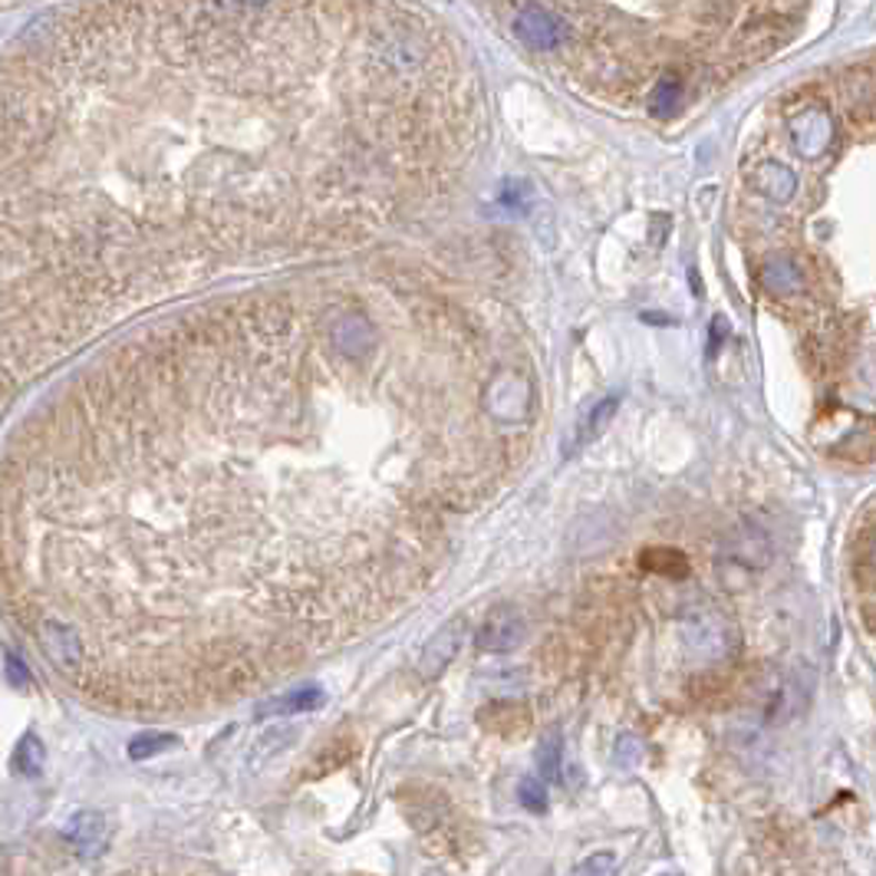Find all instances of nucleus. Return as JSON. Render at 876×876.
<instances>
[{
  "label": "nucleus",
  "instance_id": "obj_9",
  "mask_svg": "<svg viewBox=\"0 0 876 876\" xmlns=\"http://www.w3.org/2000/svg\"><path fill=\"white\" fill-rule=\"evenodd\" d=\"M63 837L80 857L93 860L102 854V844H105V817L99 810H80L67 820Z\"/></svg>",
  "mask_w": 876,
  "mask_h": 876
},
{
  "label": "nucleus",
  "instance_id": "obj_20",
  "mask_svg": "<svg viewBox=\"0 0 876 876\" xmlns=\"http://www.w3.org/2000/svg\"><path fill=\"white\" fill-rule=\"evenodd\" d=\"M517 797H521V804H524L527 810H534V814H544V810H547V787H544V781L534 778V775L521 778Z\"/></svg>",
  "mask_w": 876,
  "mask_h": 876
},
{
  "label": "nucleus",
  "instance_id": "obj_13",
  "mask_svg": "<svg viewBox=\"0 0 876 876\" xmlns=\"http://www.w3.org/2000/svg\"><path fill=\"white\" fill-rule=\"evenodd\" d=\"M762 284L772 293H781V296H784V293H794L801 288V271H797V264H794L791 258H775V261L765 264Z\"/></svg>",
  "mask_w": 876,
  "mask_h": 876
},
{
  "label": "nucleus",
  "instance_id": "obj_18",
  "mask_svg": "<svg viewBox=\"0 0 876 876\" xmlns=\"http://www.w3.org/2000/svg\"><path fill=\"white\" fill-rule=\"evenodd\" d=\"M616 405H620V395H606L603 402H596L593 405V412L586 415L584 429H581V435H577V445H586V442H593L606 425H610V419H613V412H616Z\"/></svg>",
  "mask_w": 876,
  "mask_h": 876
},
{
  "label": "nucleus",
  "instance_id": "obj_16",
  "mask_svg": "<svg viewBox=\"0 0 876 876\" xmlns=\"http://www.w3.org/2000/svg\"><path fill=\"white\" fill-rule=\"evenodd\" d=\"M561 762H564V738H561V732H547L544 742L537 745V772H541V781L561 778Z\"/></svg>",
  "mask_w": 876,
  "mask_h": 876
},
{
  "label": "nucleus",
  "instance_id": "obj_21",
  "mask_svg": "<svg viewBox=\"0 0 876 876\" xmlns=\"http://www.w3.org/2000/svg\"><path fill=\"white\" fill-rule=\"evenodd\" d=\"M613 864H616V857L610 850H600V854H590L586 860H581L567 876H606L613 874Z\"/></svg>",
  "mask_w": 876,
  "mask_h": 876
},
{
  "label": "nucleus",
  "instance_id": "obj_25",
  "mask_svg": "<svg viewBox=\"0 0 876 876\" xmlns=\"http://www.w3.org/2000/svg\"><path fill=\"white\" fill-rule=\"evenodd\" d=\"M663 876H679V874H663Z\"/></svg>",
  "mask_w": 876,
  "mask_h": 876
},
{
  "label": "nucleus",
  "instance_id": "obj_1",
  "mask_svg": "<svg viewBox=\"0 0 876 876\" xmlns=\"http://www.w3.org/2000/svg\"><path fill=\"white\" fill-rule=\"evenodd\" d=\"M380 350L356 296L300 278L152 323L47 399L0 452V603L43 659L169 712L356 630L336 445Z\"/></svg>",
  "mask_w": 876,
  "mask_h": 876
},
{
  "label": "nucleus",
  "instance_id": "obj_2",
  "mask_svg": "<svg viewBox=\"0 0 876 876\" xmlns=\"http://www.w3.org/2000/svg\"><path fill=\"white\" fill-rule=\"evenodd\" d=\"M682 640L688 653H695L698 659H725L738 643L735 626L708 606L688 613V620L682 623Z\"/></svg>",
  "mask_w": 876,
  "mask_h": 876
},
{
  "label": "nucleus",
  "instance_id": "obj_8",
  "mask_svg": "<svg viewBox=\"0 0 876 876\" xmlns=\"http://www.w3.org/2000/svg\"><path fill=\"white\" fill-rule=\"evenodd\" d=\"M462 636H465L462 623H449V626H442V630L429 640V646L422 650V659H419L422 679H439V676L445 673V666H449V663L459 656V650H462Z\"/></svg>",
  "mask_w": 876,
  "mask_h": 876
},
{
  "label": "nucleus",
  "instance_id": "obj_24",
  "mask_svg": "<svg viewBox=\"0 0 876 876\" xmlns=\"http://www.w3.org/2000/svg\"><path fill=\"white\" fill-rule=\"evenodd\" d=\"M7 673H10V679L17 682V685H23L27 682V669L13 659V656H7Z\"/></svg>",
  "mask_w": 876,
  "mask_h": 876
},
{
  "label": "nucleus",
  "instance_id": "obj_5",
  "mask_svg": "<svg viewBox=\"0 0 876 876\" xmlns=\"http://www.w3.org/2000/svg\"><path fill=\"white\" fill-rule=\"evenodd\" d=\"M524 636H527L524 613L514 606H497L479 626V650L482 653H511L524 643Z\"/></svg>",
  "mask_w": 876,
  "mask_h": 876
},
{
  "label": "nucleus",
  "instance_id": "obj_12",
  "mask_svg": "<svg viewBox=\"0 0 876 876\" xmlns=\"http://www.w3.org/2000/svg\"><path fill=\"white\" fill-rule=\"evenodd\" d=\"M755 182H758V189L772 198V201H791L794 189H797V175H794L787 165H781V162H765V165L758 169Z\"/></svg>",
  "mask_w": 876,
  "mask_h": 876
},
{
  "label": "nucleus",
  "instance_id": "obj_19",
  "mask_svg": "<svg viewBox=\"0 0 876 876\" xmlns=\"http://www.w3.org/2000/svg\"><path fill=\"white\" fill-rule=\"evenodd\" d=\"M175 745H179L175 735H139V738L129 742V758L145 762V758H152V755H159V752H169V748H175Z\"/></svg>",
  "mask_w": 876,
  "mask_h": 876
},
{
  "label": "nucleus",
  "instance_id": "obj_17",
  "mask_svg": "<svg viewBox=\"0 0 876 876\" xmlns=\"http://www.w3.org/2000/svg\"><path fill=\"white\" fill-rule=\"evenodd\" d=\"M353 758V745L343 738H336L333 745H326L313 762H310V772H306V778H320V775H326V772H333V768H343L346 762Z\"/></svg>",
  "mask_w": 876,
  "mask_h": 876
},
{
  "label": "nucleus",
  "instance_id": "obj_14",
  "mask_svg": "<svg viewBox=\"0 0 876 876\" xmlns=\"http://www.w3.org/2000/svg\"><path fill=\"white\" fill-rule=\"evenodd\" d=\"M47 765V748L37 735H23L17 752H13V768L23 775V778H37Z\"/></svg>",
  "mask_w": 876,
  "mask_h": 876
},
{
  "label": "nucleus",
  "instance_id": "obj_26",
  "mask_svg": "<svg viewBox=\"0 0 876 876\" xmlns=\"http://www.w3.org/2000/svg\"><path fill=\"white\" fill-rule=\"evenodd\" d=\"M874 557H876V551H874Z\"/></svg>",
  "mask_w": 876,
  "mask_h": 876
},
{
  "label": "nucleus",
  "instance_id": "obj_6",
  "mask_svg": "<svg viewBox=\"0 0 876 876\" xmlns=\"http://www.w3.org/2000/svg\"><path fill=\"white\" fill-rule=\"evenodd\" d=\"M485 405L497 422H524L531 412V383L517 373H501L487 386Z\"/></svg>",
  "mask_w": 876,
  "mask_h": 876
},
{
  "label": "nucleus",
  "instance_id": "obj_3",
  "mask_svg": "<svg viewBox=\"0 0 876 876\" xmlns=\"http://www.w3.org/2000/svg\"><path fill=\"white\" fill-rule=\"evenodd\" d=\"M514 33L531 50H557L567 37L564 20L544 3H517L514 7Z\"/></svg>",
  "mask_w": 876,
  "mask_h": 876
},
{
  "label": "nucleus",
  "instance_id": "obj_11",
  "mask_svg": "<svg viewBox=\"0 0 876 876\" xmlns=\"http://www.w3.org/2000/svg\"><path fill=\"white\" fill-rule=\"evenodd\" d=\"M640 567L650 574H659V577H673V581L688 577V557L682 551H673V547H650L640 557Z\"/></svg>",
  "mask_w": 876,
  "mask_h": 876
},
{
  "label": "nucleus",
  "instance_id": "obj_7",
  "mask_svg": "<svg viewBox=\"0 0 876 876\" xmlns=\"http://www.w3.org/2000/svg\"><path fill=\"white\" fill-rule=\"evenodd\" d=\"M791 139L797 155L804 159H820L830 142H834V122L827 115V109L820 105H804L794 119H791Z\"/></svg>",
  "mask_w": 876,
  "mask_h": 876
},
{
  "label": "nucleus",
  "instance_id": "obj_4",
  "mask_svg": "<svg viewBox=\"0 0 876 876\" xmlns=\"http://www.w3.org/2000/svg\"><path fill=\"white\" fill-rule=\"evenodd\" d=\"M722 561L735 571H748V574H758L772 564V537L755 527V524H742L735 534L725 537V551H722Z\"/></svg>",
  "mask_w": 876,
  "mask_h": 876
},
{
  "label": "nucleus",
  "instance_id": "obj_10",
  "mask_svg": "<svg viewBox=\"0 0 876 876\" xmlns=\"http://www.w3.org/2000/svg\"><path fill=\"white\" fill-rule=\"evenodd\" d=\"M682 99H685V83H682L679 73H663L656 80V87L650 90V112L656 119H669V115H676Z\"/></svg>",
  "mask_w": 876,
  "mask_h": 876
},
{
  "label": "nucleus",
  "instance_id": "obj_23",
  "mask_svg": "<svg viewBox=\"0 0 876 876\" xmlns=\"http://www.w3.org/2000/svg\"><path fill=\"white\" fill-rule=\"evenodd\" d=\"M728 333V323L725 320H712V343H708V356H715V350L722 346V336Z\"/></svg>",
  "mask_w": 876,
  "mask_h": 876
},
{
  "label": "nucleus",
  "instance_id": "obj_22",
  "mask_svg": "<svg viewBox=\"0 0 876 876\" xmlns=\"http://www.w3.org/2000/svg\"><path fill=\"white\" fill-rule=\"evenodd\" d=\"M640 755H643L640 742H636L633 735H623L620 745H616V762H620L623 768H633V765L640 762Z\"/></svg>",
  "mask_w": 876,
  "mask_h": 876
},
{
  "label": "nucleus",
  "instance_id": "obj_15",
  "mask_svg": "<svg viewBox=\"0 0 876 876\" xmlns=\"http://www.w3.org/2000/svg\"><path fill=\"white\" fill-rule=\"evenodd\" d=\"M323 702V692L320 688H296L284 698H274L268 705H261V715H293V712H310Z\"/></svg>",
  "mask_w": 876,
  "mask_h": 876
}]
</instances>
